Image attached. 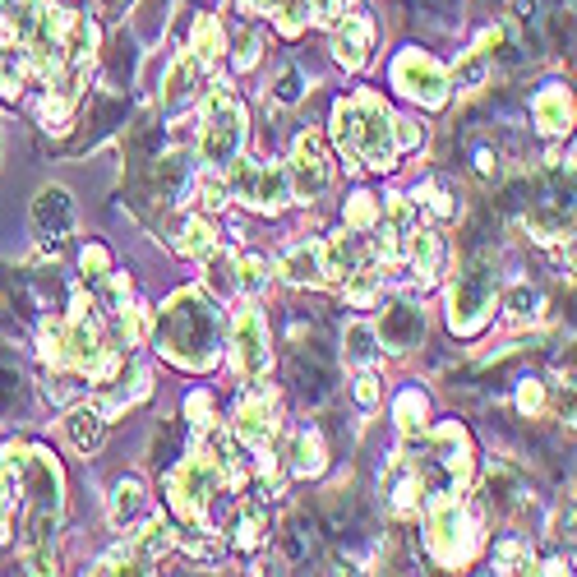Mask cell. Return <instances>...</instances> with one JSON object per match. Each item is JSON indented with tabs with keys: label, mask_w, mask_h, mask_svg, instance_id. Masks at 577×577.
Returning <instances> with one entry per match:
<instances>
[{
	"label": "cell",
	"mask_w": 577,
	"mask_h": 577,
	"mask_svg": "<svg viewBox=\"0 0 577 577\" xmlns=\"http://www.w3.org/2000/svg\"><path fill=\"white\" fill-rule=\"evenodd\" d=\"M531 116H536V130L541 134H568L573 130V93L564 84L541 88L536 102H531Z\"/></svg>",
	"instance_id": "obj_18"
},
{
	"label": "cell",
	"mask_w": 577,
	"mask_h": 577,
	"mask_svg": "<svg viewBox=\"0 0 577 577\" xmlns=\"http://www.w3.org/2000/svg\"><path fill=\"white\" fill-rule=\"evenodd\" d=\"M379 397H384V388H379V374L365 370L361 379H356V402H361V407L370 411V407H379Z\"/></svg>",
	"instance_id": "obj_45"
},
{
	"label": "cell",
	"mask_w": 577,
	"mask_h": 577,
	"mask_svg": "<svg viewBox=\"0 0 577 577\" xmlns=\"http://www.w3.org/2000/svg\"><path fill=\"white\" fill-rule=\"evenodd\" d=\"M291 471L296 476H319L324 471V439L314 430L296 434V448H291Z\"/></svg>",
	"instance_id": "obj_26"
},
{
	"label": "cell",
	"mask_w": 577,
	"mask_h": 577,
	"mask_svg": "<svg viewBox=\"0 0 577 577\" xmlns=\"http://www.w3.org/2000/svg\"><path fill=\"white\" fill-rule=\"evenodd\" d=\"M199 204H204V213H222L227 208V185L217 181V171H208L204 185H199Z\"/></svg>",
	"instance_id": "obj_39"
},
{
	"label": "cell",
	"mask_w": 577,
	"mask_h": 577,
	"mask_svg": "<svg viewBox=\"0 0 577 577\" xmlns=\"http://www.w3.org/2000/svg\"><path fill=\"white\" fill-rule=\"evenodd\" d=\"M181 254H190V259H213L217 250V231L208 227L204 217H185V227H181Z\"/></svg>",
	"instance_id": "obj_27"
},
{
	"label": "cell",
	"mask_w": 577,
	"mask_h": 577,
	"mask_svg": "<svg viewBox=\"0 0 577 577\" xmlns=\"http://www.w3.org/2000/svg\"><path fill=\"white\" fill-rule=\"evenodd\" d=\"M65 439L74 444V453L93 457L97 448L107 444V416L97 407H74L70 416H65Z\"/></svg>",
	"instance_id": "obj_20"
},
{
	"label": "cell",
	"mask_w": 577,
	"mask_h": 577,
	"mask_svg": "<svg viewBox=\"0 0 577 577\" xmlns=\"http://www.w3.org/2000/svg\"><path fill=\"white\" fill-rule=\"evenodd\" d=\"M153 342L181 370L190 374L213 370L217 347H222V310H217V301L208 291L181 287L153 319Z\"/></svg>",
	"instance_id": "obj_2"
},
{
	"label": "cell",
	"mask_w": 577,
	"mask_h": 577,
	"mask_svg": "<svg viewBox=\"0 0 577 577\" xmlns=\"http://www.w3.org/2000/svg\"><path fill=\"white\" fill-rule=\"evenodd\" d=\"M227 194L241 199L254 213H282L291 204V185H287V167L264 162V157H236L227 167Z\"/></svg>",
	"instance_id": "obj_8"
},
{
	"label": "cell",
	"mask_w": 577,
	"mask_h": 577,
	"mask_svg": "<svg viewBox=\"0 0 577 577\" xmlns=\"http://www.w3.org/2000/svg\"><path fill=\"white\" fill-rule=\"evenodd\" d=\"M181 550L194 554V559H217V554H222V545H217L213 536H204V531H199V536H194V531H185V536H181Z\"/></svg>",
	"instance_id": "obj_44"
},
{
	"label": "cell",
	"mask_w": 577,
	"mask_h": 577,
	"mask_svg": "<svg viewBox=\"0 0 577 577\" xmlns=\"http://www.w3.org/2000/svg\"><path fill=\"white\" fill-rule=\"evenodd\" d=\"M231 430H236V439H241V444H250L254 453H264V448L273 444V434H277V407H273V397H268L264 388L245 393L241 402H236Z\"/></svg>",
	"instance_id": "obj_12"
},
{
	"label": "cell",
	"mask_w": 577,
	"mask_h": 577,
	"mask_svg": "<svg viewBox=\"0 0 577 577\" xmlns=\"http://www.w3.org/2000/svg\"><path fill=\"white\" fill-rule=\"evenodd\" d=\"M245 134H250V116H245L241 97L231 88L217 84L204 97V125H199V162L208 171H227L245 148Z\"/></svg>",
	"instance_id": "obj_4"
},
{
	"label": "cell",
	"mask_w": 577,
	"mask_h": 577,
	"mask_svg": "<svg viewBox=\"0 0 577 577\" xmlns=\"http://www.w3.org/2000/svg\"><path fill=\"white\" fill-rule=\"evenodd\" d=\"M287 185H291V199H301V204H314L333 185V162H328V148L319 134H301L296 139L287 162Z\"/></svg>",
	"instance_id": "obj_10"
},
{
	"label": "cell",
	"mask_w": 577,
	"mask_h": 577,
	"mask_svg": "<svg viewBox=\"0 0 577 577\" xmlns=\"http://www.w3.org/2000/svg\"><path fill=\"white\" fill-rule=\"evenodd\" d=\"M231 365H236V374L241 379H264L268 365H273V347H268V324L264 314L254 310V305H245L241 314H236V324H231Z\"/></svg>",
	"instance_id": "obj_11"
},
{
	"label": "cell",
	"mask_w": 577,
	"mask_h": 577,
	"mask_svg": "<svg viewBox=\"0 0 577 577\" xmlns=\"http://www.w3.org/2000/svg\"><path fill=\"white\" fill-rule=\"evenodd\" d=\"M144 517H148V490L139 476H125L116 490H111V527L116 531H134V527H144Z\"/></svg>",
	"instance_id": "obj_19"
},
{
	"label": "cell",
	"mask_w": 577,
	"mask_h": 577,
	"mask_svg": "<svg viewBox=\"0 0 577 577\" xmlns=\"http://www.w3.org/2000/svg\"><path fill=\"white\" fill-rule=\"evenodd\" d=\"M517 411H522V416H541L545 411V388L536 384V379H527V384L517 388Z\"/></svg>",
	"instance_id": "obj_42"
},
{
	"label": "cell",
	"mask_w": 577,
	"mask_h": 577,
	"mask_svg": "<svg viewBox=\"0 0 577 577\" xmlns=\"http://www.w3.org/2000/svg\"><path fill=\"white\" fill-rule=\"evenodd\" d=\"M236 291H245V296H254V291H264L268 282V259H259V254H245L241 264H236Z\"/></svg>",
	"instance_id": "obj_34"
},
{
	"label": "cell",
	"mask_w": 577,
	"mask_h": 577,
	"mask_svg": "<svg viewBox=\"0 0 577 577\" xmlns=\"http://www.w3.org/2000/svg\"><path fill=\"white\" fill-rule=\"evenodd\" d=\"M379 222V199L374 194H351L347 199V227L351 231H370Z\"/></svg>",
	"instance_id": "obj_36"
},
{
	"label": "cell",
	"mask_w": 577,
	"mask_h": 577,
	"mask_svg": "<svg viewBox=\"0 0 577 577\" xmlns=\"http://www.w3.org/2000/svg\"><path fill=\"white\" fill-rule=\"evenodd\" d=\"M79 268H84L88 277H107L111 273V254L102 250V245H84V250H79Z\"/></svg>",
	"instance_id": "obj_41"
},
{
	"label": "cell",
	"mask_w": 577,
	"mask_h": 577,
	"mask_svg": "<svg viewBox=\"0 0 577 577\" xmlns=\"http://www.w3.org/2000/svg\"><path fill=\"white\" fill-rule=\"evenodd\" d=\"M494 568L499 573H531V545L508 536V541L494 545Z\"/></svg>",
	"instance_id": "obj_31"
},
{
	"label": "cell",
	"mask_w": 577,
	"mask_h": 577,
	"mask_svg": "<svg viewBox=\"0 0 577 577\" xmlns=\"http://www.w3.org/2000/svg\"><path fill=\"white\" fill-rule=\"evenodd\" d=\"M333 144L351 157L365 162L370 171H393L397 167V139H393V111L379 93L361 88L356 97L333 107Z\"/></svg>",
	"instance_id": "obj_3"
},
{
	"label": "cell",
	"mask_w": 577,
	"mask_h": 577,
	"mask_svg": "<svg viewBox=\"0 0 577 577\" xmlns=\"http://www.w3.org/2000/svg\"><path fill=\"white\" fill-rule=\"evenodd\" d=\"M208 74V65L194 56V51H185V56H176V65L167 70V84H162V102L167 107H185L194 97V88H199V79Z\"/></svg>",
	"instance_id": "obj_22"
},
{
	"label": "cell",
	"mask_w": 577,
	"mask_h": 577,
	"mask_svg": "<svg viewBox=\"0 0 577 577\" xmlns=\"http://www.w3.org/2000/svg\"><path fill=\"white\" fill-rule=\"evenodd\" d=\"M33 231L42 241H65L74 231V199L70 190L61 185H47V190H37L33 199Z\"/></svg>",
	"instance_id": "obj_14"
},
{
	"label": "cell",
	"mask_w": 577,
	"mask_h": 577,
	"mask_svg": "<svg viewBox=\"0 0 577 577\" xmlns=\"http://www.w3.org/2000/svg\"><path fill=\"white\" fill-rule=\"evenodd\" d=\"M236 42H241V51H236V70H250V65L259 61V37H254L250 28H241V37H236Z\"/></svg>",
	"instance_id": "obj_46"
},
{
	"label": "cell",
	"mask_w": 577,
	"mask_h": 577,
	"mask_svg": "<svg viewBox=\"0 0 577 577\" xmlns=\"http://www.w3.org/2000/svg\"><path fill=\"white\" fill-rule=\"evenodd\" d=\"M301 88H305L301 70H282V74H277V88H273V97H277V102H282V107H291V102H301Z\"/></svg>",
	"instance_id": "obj_40"
},
{
	"label": "cell",
	"mask_w": 577,
	"mask_h": 577,
	"mask_svg": "<svg viewBox=\"0 0 577 577\" xmlns=\"http://www.w3.org/2000/svg\"><path fill=\"white\" fill-rule=\"evenodd\" d=\"M393 84L402 88V93L411 97V102H421V107H430V111H439L448 102V70L434 56H425V51H402L393 61Z\"/></svg>",
	"instance_id": "obj_9"
},
{
	"label": "cell",
	"mask_w": 577,
	"mask_h": 577,
	"mask_svg": "<svg viewBox=\"0 0 577 577\" xmlns=\"http://www.w3.org/2000/svg\"><path fill=\"white\" fill-rule=\"evenodd\" d=\"M370 42H374V24L365 14H342L333 24V56L347 70H361L370 61Z\"/></svg>",
	"instance_id": "obj_15"
},
{
	"label": "cell",
	"mask_w": 577,
	"mask_h": 577,
	"mask_svg": "<svg viewBox=\"0 0 577 577\" xmlns=\"http://www.w3.org/2000/svg\"><path fill=\"white\" fill-rule=\"evenodd\" d=\"M347 361L361 365V370H374V361H379V337H374L370 324L347 328Z\"/></svg>",
	"instance_id": "obj_28"
},
{
	"label": "cell",
	"mask_w": 577,
	"mask_h": 577,
	"mask_svg": "<svg viewBox=\"0 0 577 577\" xmlns=\"http://www.w3.org/2000/svg\"><path fill=\"white\" fill-rule=\"evenodd\" d=\"M102 301H107L111 310L121 314V310H125V301H130V277H125V273H107V287H102Z\"/></svg>",
	"instance_id": "obj_43"
},
{
	"label": "cell",
	"mask_w": 577,
	"mask_h": 577,
	"mask_svg": "<svg viewBox=\"0 0 577 577\" xmlns=\"http://www.w3.org/2000/svg\"><path fill=\"white\" fill-rule=\"evenodd\" d=\"M5 481H10V504H24V564L28 573H56V527H61V508H65V481H61V462L47 448H28L10 444L5 457Z\"/></svg>",
	"instance_id": "obj_1"
},
{
	"label": "cell",
	"mask_w": 577,
	"mask_h": 577,
	"mask_svg": "<svg viewBox=\"0 0 577 577\" xmlns=\"http://www.w3.org/2000/svg\"><path fill=\"white\" fill-rule=\"evenodd\" d=\"M264 527H268V508L259 504V499H250V504H241L236 517H231V541L241 545V550H254V545L264 541Z\"/></svg>",
	"instance_id": "obj_24"
},
{
	"label": "cell",
	"mask_w": 577,
	"mask_h": 577,
	"mask_svg": "<svg viewBox=\"0 0 577 577\" xmlns=\"http://www.w3.org/2000/svg\"><path fill=\"white\" fill-rule=\"evenodd\" d=\"M421 333H425V314L416 310V305H388L384 324L374 328V337H379L388 351H411L421 342Z\"/></svg>",
	"instance_id": "obj_16"
},
{
	"label": "cell",
	"mask_w": 577,
	"mask_h": 577,
	"mask_svg": "<svg viewBox=\"0 0 577 577\" xmlns=\"http://www.w3.org/2000/svg\"><path fill=\"white\" fill-rule=\"evenodd\" d=\"M481 536V517L462 504V494H430V513H425V545H430L434 564L462 568L476 550Z\"/></svg>",
	"instance_id": "obj_5"
},
{
	"label": "cell",
	"mask_w": 577,
	"mask_h": 577,
	"mask_svg": "<svg viewBox=\"0 0 577 577\" xmlns=\"http://www.w3.org/2000/svg\"><path fill=\"white\" fill-rule=\"evenodd\" d=\"M185 416H190L194 430H213V397L190 393V397H185Z\"/></svg>",
	"instance_id": "obj_38"
},
{
	"label": "cell",
	"mask_w": 577,
	"mask_h": 577,
	"mask_svg": "<svg viewBox=\"0 0 577 577\" xmlns=\"http://www.w3.org/2000/svg\"><path fill=\"white\" fill-rule=\"evenodd\" d=\"M494 305H499V277L485 259H476L448 287V328L457 337H476L494 319Z\"/></svg>",
	"instance_id": "obj_7"
},
{
	"label": "cell",
	"mask_w": 577,
	"mask_h": 577,
	"mask_svg": "<svg viewBox=\"0 0 577 577\" xmlns=\"http://www.w3.org/2000/svg\"><path fill=\"white\" fill-rule=\"evenodd\" d=\"M148 328H153V310H148V305H130V310H121V347H139Z\"/></svg>",
	"instance_id": "obj_35"
},
{
	"label": "cell",
	"mask_w": 577,
	"mask_h": 577,
	"mask_svg": "<svg viewBox=\"0 0 577 577\" xmlns=\"http://www.w3.org/2000/svg\"><path fill=\"white\" fill-rule=\"evenodd\" d=\"M541 305H545V296H541V291L517 287L513 296H508V324H513V328H522V324H536V319H541Z\"/></svg>",
	"instance_id": "obj_32"
},
{
	"label": "cell",
	"mask_w": 577,
	"mask_h": 577,
	"mask_svg": "<svg viewBox=\"0 0 577 577\" xmlns=\"http://www.w3.org/2000/svg\"><path fill=\"white\" fill-rule=\"evenodd\" d=\"M393 416H397V430L407 434V439H416V434L425 430V393L421 388H407V393L397 397Z\"/></svg>",
	"instance_id": "obj_29"
},
{
	"label": "cell",
	"mask_w": 577,
	"mask_h": 577,
	"mask_svg": "<svg viewBox=\"0 0 577 577\" xmlns=\"http://www.w3.org/2000/svg\"><path fill=\"white\" fill-rule=\"evenodd\" d=\"M379 254H374V245L365 241L361 231H337V236H328L324 241V282H333V287H342L356 268L374 264Z\"/></svg>",
	"instance_id": "obj_13"
},
{
	"label": "cell",
	"mask_w": 577,
	"mask_h": 577,
	"mask_svg": "<svg viewBox=\"0 0 577 577\" xmlns=\"http://www.w3.org/2000/svg\"><path fill=\"white\" fill-rule=\"evenodd\" d=\"M407 250H411V268H416V282L421 287H430L434 277H439V268H444V236L430 227H416L407 236Z\"/></svg>",
	"instance_id": "obj_21"
},
{
	"label": "cell",
	"mask_w": 577,
	"mask_h": 577,
	"mask_svg": "<svg viewBox=\"0 0 577 577\" xmlns=\"http://www.w3.org/2000/svg\"><path fill=\"white\" fill-rule=\"evenodd\" d=\"M185 176H190L185 157H162V167H157V190H162V199H176V190L185 185Z\"/></svg>",
	"instance_id": "obj_37"
},
{
	"label": "cell",
	"mask_w": 577,
	"mask_h": 577,
	"mask_svg": "<svg viewBox=\"0 0 577 577\" xmlns=\"http://www.w3.org/2000/svg\"><path fill=\"white\" fill-rule=\"evenodd\" d=\"M227 481L241 485V471H231L217 453L199 448V453L185 457L181 467H171V476H167L171 508H176V513H181L185 522H199V517L208 513V504H213V494L222 490Z\"/></svg>",
	"instance_id": "obj_6"
},
{
	"label": "cell",
	"mask_w": 577,
	"mask_h": 577,
	"mask_svg": "<svg viewBox=\"0 0 577 577\" xmlns=\"http://www.w3.org/2000/svg\"><path fill=\"white\" fill-rule=\"evenodd\" d=\"M61 47H65V61L70 65H88L97 56V24L88 14H70V19H65Z\"/></svg>",
	"instance_id": "obj_23"
},
{
	"label": "cell",
	"mask_w": 577,
	"mask_h": 577,
	"mask_svg": "<svg viewBox=\"0 0 577 577\" xmlns=\"http://www.w3.org/2000/svg\"><path fill=\"white\" fill-rule=\"evenodd\" d=\"M190 51L199 56L204 65H213L222 51H227V42H222V24H217L213 14H199L194 19V33H190Z\"/></svg>",
	"instance_id": "obj_25"
},
{
	"label": "cell",
	"mask_w": 577,
	"mask_h": 577,
	"mask_svg": "<svg viewBox=\"0 0 577 577\" xmlns=\"http://www.w3.org/2000/svg\"><path fill=\"white\" fill-rule=\"evenodd\" d=\"M416 199H421V208L434 217V222H453L457 217V199H453V190H448L444 181H425Z\"/></svg>",
	"instance_id": "obj_30"
},
{
	"label": "cell",
	"mask_w": 577,
	"mask_h": 577,
	"mask_svg": "<svg viewBox=\"0 0 577 577\" xmlns=\"http://www.w3.org/2000/svg\"><path fill=\"white\" fill-rule=\"evenodd\" d=\"M485 79H490V51L476 47V51H467V61L457 65L448 84H457V88H481Z\"/></svg>",
	"instance_id": "obj_33"
},
{
	"label": "cell",
	"mask_w": 577,
	"mask_h": 577,
	"mask_svg": "<svg viewBox=\"0 0 577 577\" xmlns=\"http://www.w3.org/2000/svg\"><path fill=\"white\" fill-rule=\"evenodd\" d=\"M277 273L287 277L291 287H319L324 282V241H296L277 259Z\"/></svg>",
	"instance_id": "obj_17"
}]
</instances>
